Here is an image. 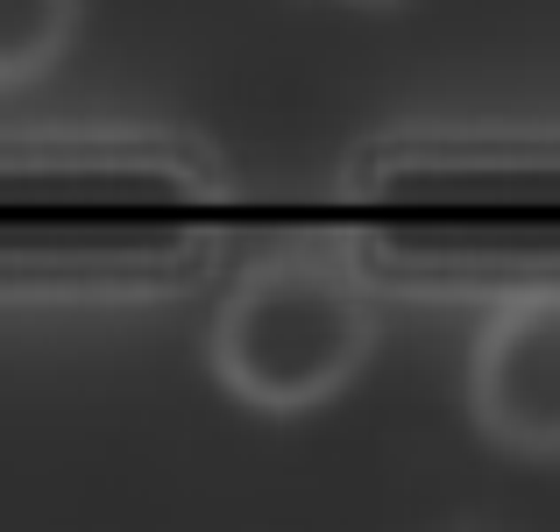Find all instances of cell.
Instances as JSON below:
<instances>
[{
    "instance_id": "2",
    "label": "cell",
    "mask_w": 560,
    "mask_h": 532,
    "mask_svg": "<svg viewBox=\"0 0 560 532\" xmlns=\"http://www.w3.org/2000/svg\"><path fill=\"white\" fill-rule=\"evenodd\" d=\"M85 0H0V93L36 85L79 43Z\"/></svg>"
},
{
    "instance_id": "1",
    "label": "cell",
    "mask_w": 560,
    "mask_h": 532,
    "mask_svg": "<svg viewBox=\"0 0 560 532\" xmlns=\"http://www.w3.org/2000/svg\"><path fill=\"white\" fill-rule=\"evenodd\" d=\"M383 313L362 277L319 256L256 263L206 327V369L234 405L262 419H305L334 405L376 362Z\"/></svg>"
}]
</instances>
